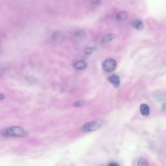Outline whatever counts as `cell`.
<instances>
[{
	"label": "cell",
	"mask_w": 166,
	"mask_h": 166,
	"mask_svg": "<svg viewBox=\"0 0 166 166\" xmlns=\"http://www.w3.org/2000/svg\"><path fill=\"white\" fill-rule=\"evenodd\" d=\"M0 70H1V67H0Z\"/></svg>",
	"instance_id": "ac0fdd59"
},
{
	"label": "cell",
	"mask_w": 166,
	"mask_h": 166,
	"mask_svg": "<svg viewBox=\"0 0 166 166\" xmlns=\"http://www.w3.org/2000/svg\"><path fill=\"white\" fill-rule=\"evenodd\" d=\"M115 38H116V35H114V34H108V35H107L106 36H104L103 39H102V44L108 43V42H110L112 40H114V39Z\"/></svg>",
	"instance_id": "9c48e42d"
},
{
	"label": "cell",
	"mask_w": 166,
	"mask_h": 166,
	"mask_svg": "<svg viewBox=\"0 0 166 166\" xmlns=\"http://www.w3.org/2000/svg\"><path fill=\"white\" fill-rule=\"evenodd\" d=\"M103 121L98 119V120H94L89 121L85 123L82 127V131L84 132H92L99 129L102 125Z\"/></svg>",
	"instance_id": "7a4b0ae2"
},
{
	"label": "cell",
	"mask_w": 166,
	"mask_h": 166,
	"mask_svg": "<svg viewBox=\"0 0 166 166\" xmlns=\"http://www.w3.org/2000/svg\"><path fill=\"white\" fill-rule=\"evenodd\" d=\"M129 16V13L126 11H121L118 13V14H117L116 18L119 20H125L127 18H128Z\"/></svg>",
	"instance_id": "ba28073f"
},
{
	"label": "cell",
	"mask_w": 166,
	"mask_h": 166,
	"mask_svg": "<svg viewBox=\"0 0 166 166\" xmlns=\"http://www.w3.org/2000/svg\"><path fill=\"white\" fill-rule=\"evenodd\" d=\"M117 63L116 60L112 58H108L102 63V68L106 72H112L116 70Z\"/></svg>",
	"instance_id": "3957f363"
},
{
	"label": "cell",
	"mask_w": 166,
	"mask_h": 166,
	"mask_svg": "<svg viewBox=\"0 0 166 166\" xmlns=\"http://www.w3.org/2000/svg\"><path fill=\"white\" fill-rule=\"evenodd\" d=\"M108 81L111 84L114 85L115 87H118L119 86V82H120V81H119V78L118 75H112L111 76H110L108 77Z\"/></svg>",
	"instance_id": "277c9868"
},
{
	"label": "cell",
	"mask_w": 166,
	"mask_h": 166,
	"mask_svg": "<svg viewBox=\"0 0 166 166\" xmlns=\"http://www.w3.org/2000/svg\"><path fill=\"white\" fill-rule=\"evenodd\" d=\"M5 95H3V94H0V101H1V100H3L5 99Z\"/></svg>",
	"instance_id": "2e32d148"
},
{
	"label": "cell",
	"mask_w": 166,
	"mask_h": 166,
	"mask_svg": "<svg viewBox=\"0 0 166 166\" xmlns=\"http://www.w3.org/2000/svg\"><path fill=\"white\" fill-rule=\"evenodd\" d=\"M1 134L5 137L24 138L28 136V132L21 127H11L4 129Z\"/></svg>",
	"instance_id": "6da1fadb"
},
{
	"label": "cell",
	"mask_w": 166,
	"mask_h": 166,
	"mask_svg": "<svg viewBox=\"0 0 166 166\" xmlns=\"http://www.w3.org/2000/svg\"><path fill=\"white\" fill-rule=\"evenodd\" d=\"M140 111L141 115H143L144 116H147L149 114L150 109L149 107L146 104H141L140 108Z\"/></svg>",
	"instance_id": "5b68a950"
},
{
	"label": "cell",
	"mask_w": 166,
	"mask_h": 166,
	"mask_svg": "<svg viewBox=\"0 0 166 166\" xmlns=\"http://www.w3.org/2000/svg\"><path fill=\"white\" fill-rule=\"evenodd\" d=\"M163 112L165 113L166 112V102L163 104Z\"/></svg>",
	"instance_id": "e0dca14e"
},
{
	"label": "cell",
	"mask_w": 166,
	"mask_h": 166,
	"mask_svg": "<svg viewBox=\"0 0 166 166\" xmlns=\"http://www.w3.org/2000/svg\"><path fill=\"white\" fill-rule=\"evenodd\" d=\"M132 25L134 27V28L136 29H138V30H141L143 27V22L140 19H136L134 20L133 23H132Z\"/></svg>",
	"instance_id": "52a82bcc"
},
{
	"label": "cell",
	"mask_w": 166,
	"mask_h": 166,
	"mask_svg": "<svg viewBox=\"0 0 166 166\" xmlns=\"http://www.w3.org/2000/svg\"><path fill=\"white\" fill-rule=\"evenodd\" d=\"M138 166H149V165L147 160H146L145 158H140L138 160Z\"/></svg>",
	"instance_id": "8fae6325"
},
{
	"label": "cell",
	"mask_w": 166,
	"mask_h": 166,
	"mask_svg": "<svg viewBox=\"0 0 166 166\" xmlns=\"http://www.w3.org/2000/svg\"><path fill=\"white\" fill-rule=\"evenodd\" d=\"M86 63L83 60L77 61L74 64L75 69L77 70H82L86 68Z\"/></svg>",
	"instance_id": "8992f818"
},
{
	"label": "cell",
	"mask_w": 166,
	"mask_h": 166,
	"mask_svg": "<svg viewBox=\"0 0 166 166\" xmlns=\"http://www.w3.org/2000/svg\"><path fill=\"white\" fill-rule=\"evenodd\" d=\"M75 36H78V37H84V36H86V33H85L84 31H77V32L75 33Z\"/></svg>",
	"instance_id": "4fadbf2b"
},
{
	"label": "cell",
	"mask_w": 166,
	"mask_h": 166,
	"mask_svg": "<svg viewBox=\"0 0 166 166\" xmlns=\"http://www.w3.org/2000/svg\"><path fill=\"white\" fill-rule=\"evenodd\" d=\"M107 166H119V163L116 162H111V163H110Z\"/></svg>",
	"instance_id": "9a60e30c"
},
{
	"label": "cell",
	"mask_w": 166,
	"mask_h": 166,
	"mask_svg": "<svg viewBox=\"0 0 166 166\" xmlns=\"http://www.w3.org/2000/svg\"><path fill=\"white\" fill-rule=\"evenodd\" d=\"M84 103H85L84 101H83V100H80V101H77L75 102H74V106L75 107H80L82 105H84Z\"/></svg>",
	"instance_id": "7c38bea8"
},
{
	"label": "cell",
	"mask_w": 166,
	"mask_h": 166,
	"mask_svg": "<svg viewBox=\"0 0 166 166\" xmlns=\"http://www.w3.org/2000/svg\"><path fill=\"white\" fill-rule=\"evenodd\" d=\"M95 50H96V48H87L86 50H85L84 53L87 55H90L94 52Z\"/></svg>",
	"instance_id": "5bb4252c"
},
{
	"label": "cell",
	"mask_w": 166,
	"mask_h": 166,
	"mask_svg": "<svg viewBox=\"0 0 166 166\" xmlns=\"http://www.w3.org/2000/svg\"><path fill=\"white\" fill-rule=\"evenodd\" d=\"M62 36L60 35V34L58 33H55L54 35H53L52 40H53L54 42H59L61 40H62Z\"/></svg>",
	"instance_id": "30bf717a"
}]
</instances>
